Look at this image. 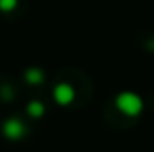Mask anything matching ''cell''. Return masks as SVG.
<instances>
[{
  "label": "cell",
  "mask_w": 154,
  "mask_h": 152,
  "mask_svg": "<svg viewBox=\"0 0 154 152\" xmlns=\"http://www.w3.org/2000/svg\"><path fill=\"white\" fill-rule=\"evenodd\" d=\"M52 95H54L56 102L61 104V106H68V104H72V100L75 99V91H74V88H72L70 84H65V82L57 84V86L54 88Z\"/></svg>",
  "instance_id": "cell-3"
},
{
  "label": "cell",
  "mask_w": 154,
  "mask_h": 152,
  "mask_svg": "<svg viewBox=\"0 0 154 152\" xmlns=\"http://www.w3.org/2000/svg\"><path fill=\"white\" fill-rule=\"evenodd\" d=\"M25 79L31 84H39V82H43V72L38 70V68H31V70L25 72Z\"/></svg>",
  "instance_id": "cell-5"
},
{
  "label": "cell",
  "mask_w": 154,
  "mask_h": 152,
  "mask_svg": "<svg viewBox=\"0 0 154 152\" xmlns=\"http://www.w3.org/2000/svg\"><path fill=\"white\" fill-rule=\"evenodd\" d=\"M2 132H4V136H5L7 140H13V141H14V140L23 138V134H25V125H23L18 118H9V120L4 122Z\"/></svg>",
  "instance_id": "cell-2"
},
{
  "label": "cell",
  "mask_w": 154,
  "mask_h": 152,
  "mask_svg": "<svg viewBox=\"0 0 154 152\" xmlns=\"http://www.w3.org/2000/svg\"><path fill=\"white\" fill-rule=\"evenodd\" d=\"M27 113L31 114L32 118H39V116H43V113H45V106L41 102H38V100H32L27 106Z\"/></svg>",
  "instance_id": "cell-4"
},
{
  "label": "cell",
  "mask_w": 154,
  "mask_h": 152,
  "mask_svg": "<svg viewBox=\"0 0 154 152\" xmlns=\"http://www.w3.org/2000/svg\"><path fill=\"white\" fill-rule=\"evenodd\" d=\"M115 104L118 108V111L124 113L125 116H138L143 109L142 99L133 91H122L115 99Z\"/></svg>",
  "instance_id": "cell-1"
},
{
  "label": "cell",
  "mask_w": 154,
  "mask_h": 152,
  "mask_svg": "<svg viewBox=\"0 0 154 152\" xmlns=\"http://www.w3.org/2000/svg\"><path fill=\"white\" fill-rule=\"evenodd\" d=\"M18 5V0H0V11L2 13H9Z\"/></svg>",
  "instance_id": "cell-6"
}]
</instances>
